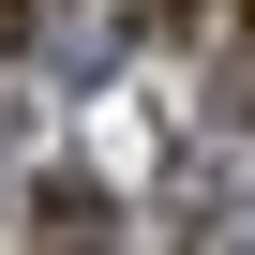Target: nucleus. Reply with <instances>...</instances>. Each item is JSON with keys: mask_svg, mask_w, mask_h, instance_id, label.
<instances>
[{"mask_svg": "<svg viewBox=\"0 0 255 255\" xmlns=\"http://www.w3.org/2000/svg\"><path fill=\"white\" fill-rule=\"evenodd\" d=\"M0 45H30V0H0Z\"/></svg>", "mask_w": 255, "mask_h": 255, "instance_id": "obj_2", "label": "nucleus"}, {"mask_svg": "<svg viewBox=\"0 0 255 255\" xmlns=\"http://www.w3.org/2000/svg\"><path fill=\"white\" fill-rule=\"evenodd\" d=\"M240 30H255V0H240Z\"/></svg>", "mask_w": 255, "mask_h": 255, "instance_id": "obj_3", "label": "nucleus"}, {"mask_svg": "<svg viewBox=\"0 0 255 255\" xmlns=\"http://www.w3.org/2000/svg\"><path fill=\"white\" fill-rule=\"evenodd\" d=\"M135 30H150V45H180V30H195V0H135Z\"/></svg>", "mask_w": 255, "mask_h": 255, "instance_id": "obj_1", "label": "nucleus"}]
</instances>
